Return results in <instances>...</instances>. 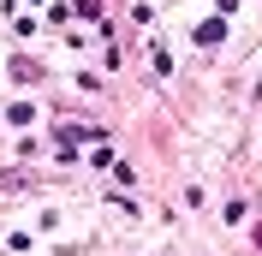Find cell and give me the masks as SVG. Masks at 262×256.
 <instances>
[]
</instances>
